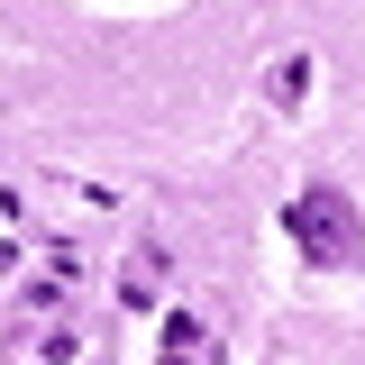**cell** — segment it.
<instances>
[{
    "instance_id": "cell-1",
    "label": "cell",
    "mask_w": 365,
    "mask_h": 365,
    "mask_svg": "<svg viewBox=\"0 0 365 365\" xmlns=\"http://www.w3.org/2000/svg\"><path fill=\"white\" fill-rule=\"evenodd\" d=\"M283 228H292V247H302L311 265H365L356 201H347L338 182H302V192H292V210H283Z\"/></svg>"
},
{
    "instance_id": "cell-2",
    "label": "cell",
    "mask_w": 365,
    "mask_h": 365,
    "mask_svg": "<svg viewBox=\"0 0 365 365\" xmlns=\"http://www.w3.org/2000/svg\"><path fill=\"white\" fill-rule=\"evenodd\" d=\"M210 347H220L210 311H201V302H174V311H165V356H174V365H201Z\"/></svg>"
},
{
    "instance_id": "cell-3",
    "label": "cell",
    "mask_w": 365,
    "mask_h": 365,
    "mask_svg": "<svg viewBox=\"0 0 365 365\" xmlns=\"http://www.w3.org/2000/svg\"><path fill=\"white\" fill-rule=\"evenodd\" d=\"M155 283H165V247H137L119 274V311H155Z\"/></svg>"
},
{
    "instance_id": "cell-4",
    "label": "cell",
    "mask_w": 365,
    "mask_h": 365,
    "mask_svg": "<svg viewBox=\"0 0 365 365\" xmlns=\"http://www.w3.org/2000/svg\"><path fill=\"white\" fill-rule=\"evenodd\" d=\"M302 91H311V55H283L274 83H265V101H274V110H302Z\"/></svg>"
},
{
    "instance_id": "cell-5",
    "label": "cell",
    "mask_w": 365,
    "mask_h": 365,
    "mask_svg": "<svg viewBox=\"0 0 365 365\" xmlns=\"http://www.w3.org/2000/svg\"><path fill=\"white\" fill-rule=\"evenodd\" d=\"M64 311H73V283L37 274V283H28V329H37V319H64Z\"/></svg>"
},
{
    "instance_id": "cell-6",
    "label": "cell",
    "mask_w": 365,
    "mask_h": 365,
    "mask_svg": "<svg viewBox=\"0 0 365 365\" xmlns=\"http://www.w3.org/2000/svg\"><path fill=\"white\" fill-rule=\"evenodd\" d=\"M19 365H28V356H19Z\"/></svg>"
},
{
    "instance_id": "cell-7",
    "label": "cell",
    "mask_w": 365,
    "mask_h": 365,
    "mask_svg": "<svg viewBox=\"0 0 365 365\" xmlns=\"http://www.w3.org/2000/svg\"><path fill=\"white\" fill-rule=\"evenodd\" d=\"M165 365H174V356H165Z\"/></svg>"
}]
</instances>
